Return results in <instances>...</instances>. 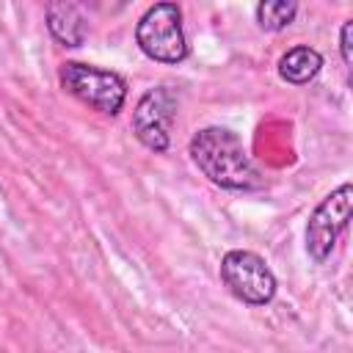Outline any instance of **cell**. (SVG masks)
<instances>
[{"mask_svg": "<svg viewBox=\"0 0 353 353\" xmlns=\"http://www.w3.org/2000/svg\"><path fill=\"white\" fill-rule=\"evenodd\" d=\"M199 171L226 190H259L262 174L251 163L243 141L226 127H204L188 146Z\"/></svg>", "mask_w": 353, "mask_h": 353, "instance_id": "6da1fadb", "label": "cell"}, {"mask_svg": "<svg viewBox=\"0 0 353 353\" xmlns=\"http://www.w3.org/2000/svg\"><path fill=\"white\" fill-rule=\"evenodd\" d=\"M135 41L146 58L160 63H179L188 58V39L182 30V11L176 3H154L135 25Z\"/></svg>", "mask_w": 353, "mask_h": 353, "instance_id": "7a4b0ae2", "label": "cell"}, {"mask_svg": "<svg viewBox=\"0 0 353 353\" xmlns=\"http://www.w3.org/2000/svg\"><path fill=\"white\" fill-rule=\"evenodd\" d=\"M61 85L105 116H116L127 99V83L121 74L77 61H66L61 66Z\"/></svg>", "mask_w": 353, "mask_h": 353, "instance_id": "3957f363", "label": "cell"}, {"mask_svg": "<svg viewBox=\"0 0 353 353\" xmlns=\"http://www.w3.org/2000/svg\"><path fill=\"white\" fill-rule=\"evenodd\" d=\"M221 279L234 298L251 306H265L276 295V276L254 251H229L221 259Z\"/></svg>", "mask_w": 353, "mask_h": 353, "instance_id": "277c9868", "label": "cell"}, {"mask_svg": "<svg viewBox=\"0 0 353 353\" xmlns=\"http://www.w3.org/2000/svg\"><path fill=\"white\" fill-rule=\"evenodd\" d=\"M350 204H353V185L345 182L314 207L306 223V251L314 262H325L331 256L336 237L347 229Z\"/></svg>", "mask_w": 353, "mask_h": 353, "instance_id": "5b68a950", "label": "cell"}, {"mask_svg": "<svg viewBox=\"0 0 353 353\" xmlns=\"http://www.w3.org/2000/svg\"><path fill=\"white\" fill-rule=\"evenodd\" d=\"M174 113H176V97L171 94V88H165V85L149 88L132 110L135 138L152 152H165L168 141H171L168 132H171Z\"/></svg>", "mask_w": 353, "mask_h": 353, "instance_id": "8992f818", "label": "cell"}, {"mask_svg": "<svg viewBox=\"0 0 353 353\" xmlns=\"http://www.w3.org/2000/svg\"><path fill=\"white\" fill-rule=\"evenodd\" d=\"M47 28L66 47H77L85 39V19L74 3H52L47 8Z\"/></svg>", "mask_w": 353, "mask_h": 353, "instance_id": "52a82bcc", "label": "cell"}, {"mask_svg": "<svg viewBox=\"0 0 353 353\" xmlns=\"http://www.w3.org/2000/svg\"><path fill=\"white\" fill-rule=\"evenodd\" d=\"M320 66H323V55L314 47H292L279 58V74L292 85L309 83L320 72Z\"/></svg>", "mask_w": 353, "mask_h": 353, "instance_id": "ba28073f", "label": "cell"}, {"mask_svg": "<svg viewBox=\"0 0 353 353\" xmlns=\"http://www.w3.org/2000/svg\"><path fill=\"white\" fill-rule=\"evenodd\" d=\"M254 14L262 30H284L287 25H292L298 6L292 0H268V3H259Z\"/></svg>", "mask_w": 353, "mask_h": 353, "instance_id": "9c48e42d", "label": "cell"}, {"mask_svg": "<svg viewBox=\"0 0 353 353\" xmlns=\"http://www.w3.org/2000/svg\"><path fill=\"white\" fill-rule=\"evenodd\" d=\"M350 30H353V22L347 19L342 25V33H339V50H342V61L350 63Z\"/></svg>", "mask_w": 353, "mask_h": 353, "instance_id": "30bf717a", "label": "cell"}]
</instances>
